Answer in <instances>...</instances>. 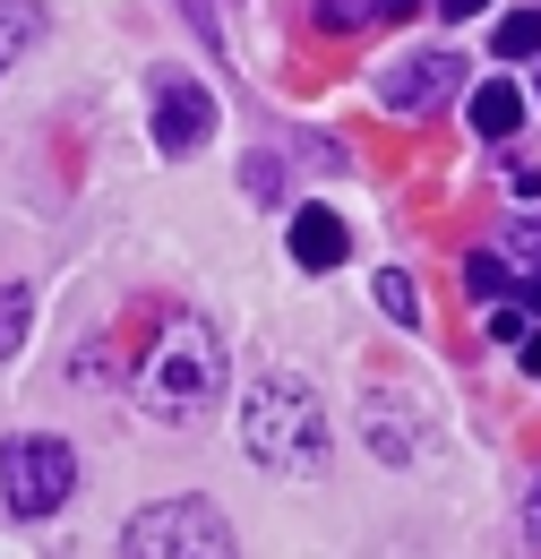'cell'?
I'll return each instance as SVG.
<instances>
[{
    "label": "cell",
    "mask_w": 541,
    "mask_h": 559,
    "mask_svg": "<svg viewBox=\"0 0 541 559\" xmlns=\"http://www.w3.org/2000/svg\"><path fill=\"white\" fill-rule=\"evenodd\" d=\"M327 405H318V388L301 379V370H259L250 379V396H241V448H250V465H267L275 483H310L318 465H327Z\"/></svg>",
    "instance_id": "cell-1"
},
{
    "label": "cell",
    "mask_w": 541,
    "mask_h": 559,
    "mask_svg": "<svg viewBox=\"0 0 541 559\" xmlns=\"http://www.w3.org/2000/svg\"><path fill=\"white\" fill-rule=\"evenodd\" d=\"M137 396H146L155 421H199L206 405L224 396V345H215V328L172 319L164 345L146 353V370H137Z\"/></svg>",
    "instance_id": "cell-2"
},
{
    "label": "cell",
    "mask_w": 541,
    "mask_h": 559,
    "mask_svg": "<svg viewBox=\"0 0 541 559\" xmlns=\"http://www.w3.org/2000/svg\"><path fill=\"white\" fill-rule=\"evenodd\" d=\"M121 551L130 559H241V543H232L215 499H155V508L130 516Z\"/></svg>",
    "instance_id": "cell-3"
},
{
    "label": "cell",
    "mask_w": 541,
    "mask_h": 559,
    "mask_svg": "<svg viewBox=\"0 0 541 559\" xmlns=\"http://www.w3.org/2000/svg\"><path fill=\"white\" fill-rule=\"evenodd\" d=\"M77 490V456L69 439H0V499L17 516H52Z\"/></svg>",
    "instance_id": "cell-4"
},
{
    "label": "cell",
    "mask_w": 541,
    "mask_h": 559,
    "mask_svg": "<svg viewBox=\"0 0 541 559\" xmlns=\"http://www.w3.org/2000/svg\"><path fill=\"white\" fill-rule=\"evenodd\" d=\"M206 139H215V95H206L199 78L164 70L155 78V146L164 155H199Z\"/></svg>",
    "instance_id": "cell-5"
},
{
    "label": "cell",
    "mask_w": 541,
    "mask_h": 559,
    "mask_svg": "<svg viewBox=\"0 0 541 559\" xmlns=\"http://www.w3.org/2000/svg\"><path fill=\"white\" fill-rule=\"evenodd\" d=\"M456 78H465L456 52H412V61H396V70L378 78V104H387V112H430V104L456 95Z\"/></svg>",
    "instance_id": "cell-6"
},
{
    "label": "cell",
    "mask_w": 541,
    "mask_h": 559,
    "mask_svg": "<svg viewBox=\"0 0 541 559\" xmlns=\"http://www.w3.org/2000/svg\"><path fill=\"white\" fill-rule=\"evenodd\" d=\"M344 250H352V233H344V215H336V207H301V215H292V259H301L310 276L344 267Z\"/></svg>",
    "instance_id": "cell-7"
},
{
    "label": "cell",
    "mask_w": 541,
    "mask_h": 559,
    "mask_svg": "<svg viewBox=\"0 0 541 559\" xmlns=\"http://www.w3.org/2000/svg\"><path fill=\"white\" fill-rule=\"evenodd\" d=\"M361 430H370V448H378L387 465H405L412 448H421V430L405 421V405H396V396H370V414H361Z\"/></svg>",
    "instance_id": "cell-8"
},
{
    "label": "cell",
    "mask_w": 541,
    "mask_h": 559,
    "mask_svg": "<svg viewBox=\"0 0 541 559\" xmlns=\"http://www.w3.org/2000/svg\"><path fill=\"white\" fill-rule=\"evenodd\" d=\"M516 121H525V95L507 78H481L473 86V130L481 139H516Z\"/></svg>",
    "instance_id": "cell-9"
},
{
    "label": "cell",
    "mask_w": 541,
    "mask_h": 559,
    "mask_svg": "<svg viewBox=\"0 0 541 559\" xmlns=\"http://www.w3.org/2000/svg\"><path fill=\"white\" fill-rule=\"evenodd\" d=\"M44 35V0H0V70Z\"/></svg>",
    "instance_id": "cell-10"
},
{
    "label": "cell",
    "mask_w": 541,
    "mask_h": 559,
    "mask_svg": "<svg viewBox=\"0 0 541 559\" xmlns=\"http://www.w3.org/2000/svg\"><path fill=\"white\" fill-rule=\"evenodd\" d=\"M490 44H498V61H533V52H541V9L498 17V35H490Z\"/></svg>",
    "instance_id": "cell-11"
},
{
    "label": "cell",
    "mask_w": 541,
    "mask_h": 559,
    "mask_svg": "<svg viewBox=\"0 0 541 559\" xmlns=\"http://www.w3.org/2000/svg\"><path fill=\"white\" fill-rule=\"evenodd\" d=\"M26 319H35V293L26 284H0V361L26 345Z\"/></svg>",
    "instance_id": "cell-12"
},
{
    "label": "cell",
    "mask_w": 541,
    "mask_h": 559,
    "mask_svg": "<svg viewBox=\"0 0 541 559\" xmlns=\"http://www.w3.org/2000/svg\"><path fill=\"white\" fill-rule=\"evenodd\" d=\"M378 310H387L396 328H421V293H412L405 267H387V276H378Z\"/></svg>",
    "instance_id": "cell-13"
},
{
    "label": "cell",
    "mask_w": 541,
    "mask_h": 559,
    "mask_svg": "<svg viewBox=\"0 0 541 559\" xmlns=\"http://www.w3.org/2000/svg\"><path fill=\"white\" fill-rule=\"evenodd\" d=\"M310 17H318L327 35H361V26H370V0H318Z\"/></svg>",
    "instance_id": "cell-14"
},
{
    "label": "cell",
    "mask_w": 541,
    "mask_h": 559,
    "mask_svg": "<svg viewBox=\"0 0 541 559\" xmlns=\"http://www.w3.org/2000/svg\"><path fill=\"white\" fill-rule=\"evenodd\" d=\"M498 284H507V267H498L490 250H473V259H465V293H473V301H490Z\"/></svg>",
    "instance_id": "cell-15"
},
{
    "label": "cell",
    "mask_w": 541,
    "mask_h": 559,
    "mask_svg": "<svg viewBox=\"0 0 541 559\" xmlns=\"http://www.w3.org/2000/svg\"><path fill=\"white\" fill-rule=\"evenodd\" d=\"M241 181H250V199H275V190H284V164H275V155H250Z\"/></svg>",
    "instance_id": "cell-16"
},
{
    "label": "cell",
    "mask_w": 541,
    "mask_h": 559,
    "mask_svg": "<svg viewBox=\"0 0 541 559\" xmlns=\"http://www.w3.org/2000/svg\"><path fill=\"white\" fill-rule=\"evenodd\" d=\"M490 336H498V345H525V310L498 301V310H490Z\"/></svg>",
    "instance_id": "cell-17"
},
{
    "label": "cell",
    "mask_w": 541,
    "mask_h": 559,
    "mask_svg": "<svg viewBox=\"0 0 541 559\" xmlns=\"http://www.w3.org/2000/svg\"><path fill=\"white\" fill-rule=\"evenodd\" d=\"M525 534H533V543H541V483L525 490Z\"/></svg>",
    "instance_id": "cell-18"
},
{
    "label": "cell",
    "mask_w": 541,
    "mask_h": 559,
    "mask_svg": "<svg viewBox=\"0 0 541 559\" xmlns=\"http://www.w3.org/2000/svg\"><path fill=\"white\" fill-rule=\"evenodd\" d=\"M525 370H533V379H541V328H533V336H525Z\"/></svg>",
    "instance_id": "cell-19"
},
{
    "label": "cell",
    "mask_w": 541,
    "mask_h": 559,
    "mask_svg": "<svg viewBox=\"0 0 541 559\" xmlns=\"http://www.w3.org/2000/svg\"><path fill=\"white\" fill-rule=\"evenodd\" d=\"M525 310H541V267H533V276H525Z\"/></svg>",
    "instance_id": "cell-20"
},
{
    "label": "cell",
    "mask_w": 541,
    "mask_h": 559,
    "mask_svg": "<svg viewBox=\"0 0 541 559\" xmlns=\"http://www.w3.org/2000/svg\"><path fill=\"white\" fill-rule=\"evenodd\" d=\"M438 9H447V17H473V9H481V0H438Z\"/></svg>",
    "instance_id": "cell-21"
}]
</instances>
